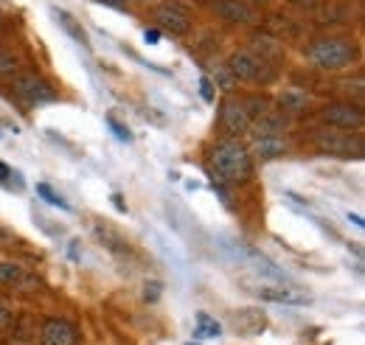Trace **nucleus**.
<instances>
[{
    "mask_svg": "<svg viewBox=\"0 0 365 345\" xmlns=\"http://www.w3.org/2000/svg\"><path fill=\"white\" fill-rule=\"evenodd\" d=\"M107 127H110V130L115 132V138H118V140H133V135H130V130H127L124 124H118L115 118H107Z\"/></svg>",
    "mask_w": 365,
    "mask_h": 345,
    "instance_id": "c85d7f7f",
    "label": "nucleus"
},
{
    "mask_svg": "<svg viewBox=\"0 0 365 345\" xmlns=\"http://www.w3.org/2000/svg\"><path fill=\"white\" fill-rule=\"evenodd\" d=\"M23 272H26V269H23L20 264L3 261V264H0V284H3V287H14V284L23 278Z\"/></svg>",
    "mask_w": 365,
    "mask_h": 345,
    "instance_id": "412c9836",
    "label": "nucleus"
},
{
    "mask_svg": "<svg viewBox=\"0 0 365 345\" xmlns=\"http://www.w3.org/2000/svg\"><path fill=\"white\" fill-rule=\"evenodd\" d=\"M53 17L59 20V26H62V29H65V31H68V34H71L76 43L88 48V34L82 31V26H79V23H76V20H73V17H71L65 9H53Z\"/></svg>",
    "mask_w": 365,
    "mask_h": 345,
    "instance_id": "6ab92c4d",
    "label": "nucleus"
},
{
    "mask_svg": "<svg viewBox=\"0 0 365 345\" xmlns=\"http://www.w3.org/2000/svg\"><path fill=\"white\" fill-rule=\"evenodd\" d=\"M287 127H289V115L281 110V113H264V115H259V118L250 124V132H253V140H262V138L284 135Z\"/></svg>",
    "mask_w": 365,
    "mask_h": 345,
    "instance_id": "ddd939ff",
    "label": "nucleus"
},
{
    "mask_svg": "<svg viewBox=\"0 0 365 345\" xmlns=\"http://www.w3.org/2000/svg\"><path fill=\"white\" fill-rule=\"evenodd\" d=\"M315 146L323 155L343 158V160H363L365 158V140L360 135H337V132H320L315 138Z\"/></svg>",
    "mask_w": 365,
    "mask_h": 345,
    "instance_id": "7ed1b4c3",
    "label": "nucleus"
},
{
    "mask_svg": "<svg viewBox=\"0 0 365 345\" xmlns=\"http://www.w3.org/2000/svg\"><path fill=\"white\" fill-rule=\"evenodd\" d=\"M40 345H79V331L62 317H48L40 331Z\"/></svg>",
    "mask_w": 365,
    "mask_h": 345,
    "instance_id": "9b49d317",
    "label": "nucleus"
},
{
    "mask_svg": "<svg viewBox=\"0 0 365 345\" xmlns=\"http://www.w3.org/2000/svg\"><path fill=\"white\" fill-rule=\"evenodd\" d=\"M211 166H214V174L222 182L242 185L253 177V155L236 140H222L211 152Z\"/></svg>",
    "mask_w": 365,
    "mask_h": 345,
    "instance_id": "f257e3e1",
    "label": "nucleus"
},
{
    "mask_svg": "<svg viewBox=\"0 0 365 345\" xmlns=\"http://www.w3.org/2000/svg\"><path fill=\"white\" fill-rule=\"evenodd\" d=\"M37 194L46 200L48 205H53V208H62V211H71V205H68V202H65V200H62V197H59V194H56V191H53L48 182H37Z\"/></svg>",
    "mask_w": 365,
    "mask_h": 345,
    "instance_id": "5701e85b",
    "label": "nucleus"
},
{
    "mask_svg": "<svg viewBox=\"0 0 365 345\" xmlns=\"http://www.w3.org/2000/svg\"><path fill=\"white\" fill-rule=\"evenodd\" d=\"M230 73L236 76V82H270L275 76V71H270L267 62L256 59L250 51H236L228 59Z\"/></svg>",
    "mask_w": 365,
    "mask_h": 345,
    "instance_id": "423d86ee",
    "label": "nucleus"
},
{
    "mask_svg": "<svg viewBox=\"0 0 365 345\" xmlns=\"http://www.w3.org/2000/svg\"><path fill=\"white\" fill-rule=\"evenodd\" d=\"M6 29V17H3V11H0V31Z\"/></svg>",
    "mask_w": 365,
    "mask_h": 345,
    "instance_id": "c9c22d12",
    "label": "nucleus"
},
{
    "mask_svg": "<svg viewBox=\"0 0 365 345\" xmlns=\"http://www.w3.org/2000/svg\"><path fill=\"white\" fill-rule=\"evenodd\" d=\"M200 96H202L208 104H214V98H217V96H214V82H211L208 76L200 79Z\"/></svg>",
    "mask_w": 365,
    "mask_h": 345,
    "instance_id": "cd10ccee",
    "label": "nucleus"
},
{
    "mask_svg": "<svg viewBox=\"0 0 365 345\" xmlns=\"http://www.w3.org/2000/svg\"><path fill=\"white\" fill-rule=\"evenodd\" d=\"M98 3H107V6H115V9H124L127 3H146V0H98Z\"/></svg>",
    "mask_w": 365,
    "mask_h": 345,
    "instance_id": "7c9ffc66",
    "label": "nucleus"
},
{
    "mask_svg": "<svg viewBox=\"0 0 365 345\" xmlns=\"http://www.w3.org/2000/svg\"><path fill=\"white\" fill-rule=\"evenodd\" d=\"M250 45H253V56L256 59H262V62H278L281 56H284V45L278 43L275 37H267V34H256L253 40H250Z\"/></svg>",
    "mask_w": 365,
    "mask_h": 345,
    "instance_id": "2eb2a0df",
    "label": "nucleus"
},
{
    "mask_svg": "<svg viewBox=\"0 0 365 345\" xmlns=\"http://www.w3.org/2000/svg\"><path fill=\"white\" fill-rule=\"evenodd\" d=\"M6 345H34V343H31V337H29V334H23V331H14V337H11V340H9Z\"/></svg>",
    "mask_w": 365,
    "mask_h": 345,
    "instance_id": "c756f323",
    "label": "nucleus"
},
{
    "mask_svg": "<svg viewBox=\"0 0 365 345\" xmlns=\"http://www.w3.org/2000/svg\"><path fill=\"white\" fill-rule=\"evenodd\" d=\"M214 11L225 23H236V26H256L259 23V14L245 0H214Z\"/></svg>",
    "mask_w": 365,
    "mask_h": 345,
    "instance_id": "f8f14e48",
    "label": "nucleus"
},
{
    "mask_svg": "<svg viewBox=\"0 0 365 345\" xmlns=\"http://www.w3.org/2000/svg\"><path fill=\"white\" fill-rule=\"evenodd\" d=\"M307 56L320 71H340L357 59V45L343 37H318L309 43Z\"/></svg>",
    "mask_w": 365,
    "mask_h": 345,
    "instance_id": "f03ea898",
    "label": "nucleus"
},
{
    "mask_svg": "<svg viewBox=\"0 0 365 345\" xmlns=\"http://www.w3.org/2000/svg\"><path fill=\"white\" fill-rule=\"evenodd\" d=\"M20 68H23L20 53L0 48V76H14V73H20Z\"/></svg>",
    "mask_w": 365,
    "mask_h": 345,
    "instance_id": "aec40b11",
    "label": "nucleus"
},
{
    "mask_svg": "<svg viewBox=\"0 0 365 345\" xmlns=\"http://www.w3.org/2000/svg\"><path fill=\"white\" fill-rule=\"evenodd\" d=\"M320 118L334 127V130H360L365 124L363 110L357 104H343V101H334V104H326L320 110Z\"/></svg>",
    "mask_w": 365,
    "mask_h": 345,
    "instance_id": "0eeeda50",
    "label": "nucleus"
},
{
    "mask_svg": "<svg viewBox=\"0 0 365 345\" xmlns=\"http://www.w3.org/2000/svg\"><path fill=\"white\" fill-rule=\"evenodd\" d=\"M188 345H194V343H188Z\"/></svg>",
    "mask_w": 365,
    "mask_h": 345,
    "instance_id": "e433bc0d",
    "label": "nucleus"
},
{
    "mask_svg": "<svg viewBox=\"0 0 365 345\" xmlns=\"http://www.w3.org/2000/svg\"><path fill=\"white\" fill-rule=\"evenodd\" d=\"M11 323H14V309L9 303L0 301V331H6Z\"/></svg>",
    "mask_w": 365,
    "mask_h": 345,
    "instance_id": "a878e982",
    "label": "nucleus"
},
{
    "mask_svg": "<svg viewBox=\"0 0 365 345\" xmlns=\"http://www.w3.org/2000/svg\"><path fill=\"white\" fill-rule=\"evenodd\" d=\"M9 90H11L20 101H26V104H46V101H53V98H56L53 87L48 85L43 76H37V73H14Z\"/></svg>",
    "mask_w": 365,
    "mask_h": 345,
    "instance_id": "39448f33",
    "label": "nucleus"
},
{
    "mask_svg": "<svg viewBox=\"0 0 365 345\" xmlns=\"http://www.w3.org/2000/svg\"><path fill=\"white\" fill-rule=\"evenodd\" d=\"M14 289H17V292H23V295H31V292L43 289V281H40L37 275H31V272H23V278L14 284Z\"/></svg>",
    "mask_w": 365,
    "mask_h": 345,
    "instance_id": "b1692460",
    "label": "nucleus"
},
{
    "mask_svg": "<svg viewBox=\"0 0 365 345\" xmlns=\"http://www.w3.org/2000/svg\"><path fill=\"white\" fill-rule=\"evenodd\" d=\"M14 244H17V236H14L9 227L0 225V250H11Z\"/></svg>",
    "mask_w": 365,
    "mask_h": 345,
    "instance_id": "bb28decb",
    "label": "nucleus"
},
{
    "mask_svg": "<svg viewBox=\"0 0 365 345\" xmlns=\"http://www.w3.org/2000/svg\"><path fill=\"white\" fill-rule=\"evenodd\" d=\"M228 323L239 337H259L267 329V314L259 306H242L230 311Z\"/></svg>",
    "mask_w": 365,
    "mask_h": 345,
    "instance_id": "6e6552de",
    "label": "nucleus"
},
{
    "mask_svg": "<svg viewBox=\"0 0 365 345\" xmlns=\"http://www.w3.org/2000/svg\"><path fill=\"white\" fill-rule=\"evenodd\" d=\"M155 23H158V29H163L175 37H182L191 29V14H188V9H182L180 3L169 0V3L155 9Z\"/></svg>",
    "mask_w": 365,
    "mask_h": 345,
    "instance_id": "1a4fd4ad",
    "label": "nucleus"
},
{
    "mask_svg": "<svg viewBox=\"0 0 365 345\" xmlns=\"http://www.w3.org/2000/svg\"><path fill=\"white\" fill-rule=\"evenodd\" d=\"M9 174H11V169L6 163H0V180H9Z\"/></svg>",
    "mask_w": 365,
    "mask_h": 345,
    "instance_id": "72a5a7b5",
    "label": "nucleus"
},
{
    "mask_svg": "<svg viewBox=\"0 0 365 345\" xmlns=\"http://www.w3.org/2000/svg\"><path fill=\"white\" fill-rule=\"evenodd\" d=\"M214 79H217V87H220V90H225V93H233L236 85H239V82H236V76L230 73L228 65H217V68H214Z\"/></svg>",
    "mask_w": 365,
    "mask_h": 345,
    "instance_id": "4be33fe9",
    "label": "nucleus"
},
{
    "mask_svg": "<svg viewBox=\"0 0 365 345\" xmlns=\"http://www.w3.org/2000/svg\"><path fill=\"white\" fill-rule=\"evenodd\" d=\"M93 233H96V239H98L110 253H115V256H127V253H130V242H127L118 230H113L107 222H104V225H101V222L93 225Z\"/></svg>",
    "mask_w": 365,
    "mask_h": 345,
    "instance_id": "4468645a",
    "label": "nucleus"
},
{
    "mask_svg": "<svg viewBox=\"0 0 365 345\" xmlns=\"http://www.w3.org/2000/svg\"><path fill=\"white\" fill-rule=\"evenodd\" d=\"M278 101H281V110H284L287 115H301V113L309 107V96H307V90H298V87L284 90Z\"/></svg>",
    "mask_w": 365,
    "mask_h": 345,
    "instance_id": "dca6fc26",
    "label": "nucleus"
},
{
    "mask_svg": "<svg viewBox=\"0 0 365 345\" xmlns=\"http://www.w3.org/2000/svg\"><path fill=\"white\" fill-rule=\"evenodd\" d=\"M247 292L262 298V301H270V303H287V306H307L312 301L307 292L295 289V287H284L278 281H245Z\"/></svg>",
    "mask_w": 365,
    "mask_h": 345,
    "instance_id": "20e7f679",
    "label": "nucleus"
},
{
    "mask_svg": "<svg viewBox=\"0 0 365 345\" xmlns=\"http://www.w3.org/2000/svg\"><path fill=\"white\" fill-rule=\"evenodd\" d=\"M289 3H295V6H301V9H315V6H318V0H289Z\"/></svg>",
    "mask_w": 365,
    "mask_h": 345,
    "instance_id": "473e14b6",
    "label": "nucleus"
},
{
    "mask_svg": "<svg viewBox=\"0 0 365 345\" xmlns=\"http://www.w3.org/2000/svg\"><path fill=\"white\" fill-rule=\"evenodd\" d=\"M160 292H163V284L160 281H146L143 284V301L146 303H155L160 298Z\"/></svg>",
    "mask_w": 365,
    "mask_h": 345,
    "instance_id": "393cba45",
    "label": "nucleus"
},
{
    "mask_svg": "<svg viewBox=\"0 0 365 345\" xmlns=\"http://www.w3.org/2000/svg\"><path fill=\"white\" fill-rule=\"evenodd\" d=\"M349 219L357 225V227H363V216H357V214H349Z\"/></svg>",
    "mask_w": 365,
    "mask_h": 345,
    "instance_id": "f704fd0d",
    "label": "nucleus"
},
{
    "mask_svg": "<svg viewBox=\"0 0 365 345\" xmlns=\"http://www.w3.org/2000/svg\"><path fill=\"white\" fill-rule=\"evenodd\" d=\"M143 40H146V43H158V40H160V31H158V29H146V31H143Z\"/></svg>",
    "mask_w": 365,
    "mask_h": 345,
    "instance_id": "2f4dec72",
    "label": "nucleus"
},
{
    "mask_svg": "<svg viewBox=\"0 0 365 345\" xmlns=\"http://www.w3.org/2000/svg\"><path fill=\"white\" fill-rule=\"evenodd\" d=\"M220 334H222V326L211 314L200 311L197 314V326H194V337H200V340H217Z\"/></svg>",
    "mask_w": 365,
    "mask_h": 345,
    "instance_id": "a211bd4d",
    "label": "nucleus"
},
{
    "mask_svg": "<svg viewBox=\"0 0 365 345\" xmlns=\"http://www.w3.org/2000/svg\"><path fill=\"white\" fill-rule=\"evenodd\" d=\"M287 152V143L275 135V138H262L256 140V158L259 160H275V158H284Z\"/></svg>",
    "mask_w": 365,
    "mask_h": 345,
    "instance_id": "f3484780",
    "label": "nucleus"
},
{
    "mask_svg": "<svg viewBox=\"0 0 365 345\" xmlns=\"http://www.w3.org/2000/svg\"><path fill=\"white\" fill-rule=\"evenodd\" d=\"M222 115H220V124L228 135H242V132L250 130L253 118H250V110L245 104V98H225L222 101Z\"/></svg>",
    "mask_w": 365,
    "mask_h": 345,
    "instance_id": "9d476101",
    "label": "nucleus"
}]
</instances>
